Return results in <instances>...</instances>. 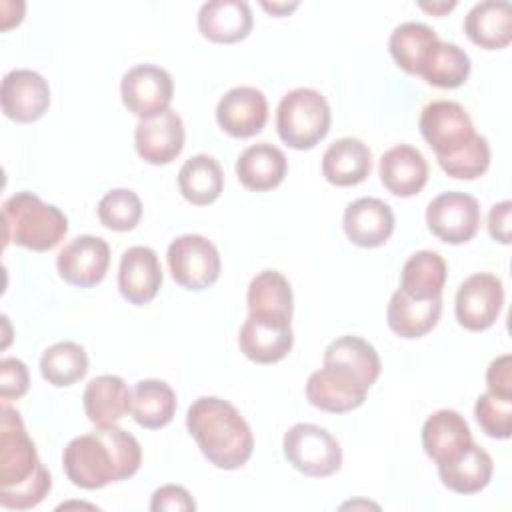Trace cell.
Here are the masks:
<instances>
[{
  "mask_svg": "<svg viewBox=\"0 0 512 512\" xmlns=\"http://www.w3.org/2000/svg\"><path fill=\"white\" fill-rule=\"evenodd\" d=\"M474 416L482 432L496 440H508L512 434V398L492 392L480 394L474 404Z\"/></svg>",
  "mask_w": 512,
  "mask_h": 512,
  "instance_id": "74e56055",
  "label": "cell"
},
{
  "mask_svg": "<svg viewBox=\"0 0 512 512\" xmlns=\"http://www.w3.org/2000/svg\"><path fill=\"white\" fill-rule=\"evenodd\" d=\"M142 218V200L130 188H114L98 202V220L114 232H128L136 228Z\"/></svg>",
  "mask_w": 512,
  "mask_h": 512,
  "instance_id": "8d00e7d4",
  "label": "cell"
},
{
  "mask_svg": "<svg viewBox=\"0 0 512 512\" xmlns=\"http://www.w3.org/2000/svg\"><path fill=\"white\" fill-rule=\"evenodd\" d=\"M440 314H442V296L418 300L398 288L390 296V302L386 308V322L396 336L414 340L428 334L438 324Z\"/></svg>",
  "mask_w": 512,
  "mask_h": 512,
  "instance_id": "d4e9b609",
  "label": "cell"
},
{
  "mask_svg": "<svg viewBox=\"0 0 512 512\" xmlns=\"http://www.w3.org/2000/svg\"><path fill=\"white\" fill-rule=\"evenodd\" d=\"M502 304V280L490 272H476L468 276L456 292V320L470 332L488 330L498 320Z\"/></svg>",
  "mask_w": 512,
  "mask_h": 512,
  "instance_id": "7c38bea8",
  "label": "cell"
},
{
  "mask_svg": "<svg viewBox=\"0 0 512 512\" xmlns=\"http://www.w3.org/2000/svg\"><path fill=\"white\" fill-rule=\"evenodd\" d=\"M82 406L94 426L116 424L130 412L132 392L120 376L102 374L86 384Z\"/></svg>",
  "mask_w": 512,
  "mask_h": 512,
  "instance_id": "484cf974",
  "label": "cell"
},
{
  "mask_svg": "<svg viewBox=\"0 0 512 512\" xmlns=\"http://www.w3.org/2000/svg\"><path fill=\"white\" fill-rule=\"evenodd\" d=\"M436 40H438V36L428 24L404 22L392 30L388 48H390L394 62L404 72L418 76L422 60Z\"/></svg>",
  "mask_w": 512,
  "mask_h": 512,
  "instance_id": "d590c367",
  "label": "cell"
},
{
  "mask_svg": "<svg viewBox=\"0 0 512 512\" xmlns=\"http://www.w3.org/2000/svg\"><path fill=\"white\" fill-rule=\"evenodd\" d=\"M380 180L400 198L416 196L428 182V162L412 144H396L380 156Z\"/></svg>",
  "mask_w": 512,
  "mask_h": 512,
  "instance_id": "ffe728a7",
  "label": "cell"
},
{
  "mask_svg": "<svg viewBox=\"0 0 512 512\" xmlns=\"http://www.w3.org/2000/svg\"><path fill=\"white\" fill-rule=\"evenodd\" d=\"M472 442V432L464 416L456 410H436L422 426V448L436 464L454 460Z\"/></svg>",
  "mask_w": 512,
  "mask_h": 512,
  "instance_id": "44dd1931",
  "label": "cell"
},
{
  "mask_svg": "<svg viewBox=\"0 0 512 512\" xmlns=\"http://www.w3.org/2000/svg\"><path fill=\"white\" fill-rule=\"evenodd\" d=\"M372 172L370 148L352 136L334 140L322 156V176L334 186H356Z\"/></svg>",
  "mask_w": 512,
  "mask_h": 512,
  "instance_id": "cb8c5ba5",
  "label": "cell"
},
{
  "mask_svg": "<svg viewBox=\"0 0 512 512\" xmlns=\"http://www.w3.org/2000/svg\"><path fill=\"white\" fill-rule=\"evenodd\" d=\"M166 260L174 282L186 290H206L220 276L218 248L200 234H182L166 250Z\"/></svg>",
  "mask_w": 512,
  "mask_h": 512,
  "instance_id": "ba28073f",
  "label": "cell"
},
{
  "mask_svg": "<svg viewBox=\"0 0 512 512\" xmlns=\"http://www.w3.org/2000/svg\"><path fill=\"white\" fill-rule=\"evenodd\" d=\"M184 124L172 110H164L154 118L140 120L134 128V146L138 156L154 166L170 164L184 148Z\"/></svg>",
  "mask_w": 512,
  "mask_h": 512,
  "instance_id": "e0dca14e",
  "label": "cell"
},
{
  "mask_svg": "<svg viewBox=\"0 0 512 512\" xmlns=\"http://www.w3.org/2000/svg\"><path fill=\"white\" fill-rule=\"evenodd\" d=\"M2 214L4 240L34 252H48L56 248L68 232L66 214L28 190L6 198Z\"/></svg>",
  "mask_w": 512,
  "mask_h": 512,
  "instance_id": "277c9868",
  "label": "cell"
},
{
  "mask_svg": "<svg viewBox=\"0 0 512 512\" xmlns=\"http://www.w3.org/2000/svg\"><path fill=\"white\" fill-rule=\"evenodd\" d=\"M418 6H420L422 10H426V12H430V14L442 16V14L450 12L452 8H456V0H450V2H446V0H434V2H424V0H420Z\"/></svg>",
  "mask_w": 512,
  "mask_h": 512,
  "instance_id": "ee69618b",
  "label": "cell"
},
{
  "mask_svg": "<svg viewBox=\"0 0 512 512\" xmlns=\"http://www.w3.org/2000/svg\"><path fill=\"white\" fill-rule=\"evenodd\" d=\"M252 10L242 0H210L198 10V30L216 44H234L252 30Z\"/></svg>",
  "mask_w": 512,
  "mask_h": 512,
  "instance_id": "7402d4cb",
  "label": "cell"
},
{
  "mask_svg": "<svg viewBox=\"0 0 512 512\" xmlns=\"http://www.w3.org/2000/svg\"><path fill=\"white\" fill-rule=\"evenodd\" d=\"M292 320L248 314L244 320L238 346L240 352L256 364H276L292 350Z\"/></svg>",
  "mask_w": 512,
  "mask_h": 512,
  "instance_id": "9a60e30c",
  "label": "cell"
},
{
  "mask_svg": "<svg viewBox=\"0 0 512 512\" xmlns=\"http://www.w3.org/2000/svg\"><path fill=\"white\" fill-rule=\"evenodd\" d=\"M488 392L504 398H512V356H496L486 370Z\"/></svg>",
  "mask_w": 512,
  "mask_h": 512,
  "instance_id": "b9f144b4",
  "label": "cell"
},
{
  "mask_svg": "<svg viewBox=\"0 0 512 512\" xmlns=\"http://www.w3.org/2000/svg\"><path fill=\"white\" fill-rule=\"evenodd\" d=\"M2 112L6 118L28 124L42 118L50 106L48 80L36 70L16 68L2 78Z\"/></svg>",
  "mask_w": 512,
  "mask_h": 512,
  "instance_id": "5bb4252c",
  "label": "cell"
},
{
  "mask_svg": "<svg viewBox=\"0 0 512 512\" xmlns=\"http://www.w3.org/2000/svg\"><path fill=\"white\" fill-rule=\"evenodd\" d=\"M248 314L256 316H272L292 320V288L288 278L278 270H262L258 272L248 286L246 292Z\"/></svg>",
  "mask_w": 512,
  "mask_h": 512,
  "instance_id": "f546056e",
  "label": "cell"
},
{
  "mask_svg": "<svg viewBox=\"0 0 512 512\" xmlns=\"http://www.w3.org/2000/svg\"><path fill=\"white\" fill-rule=\"evenodd\" d=\"M162 286V266L158 254L150 246L128 248L118 266V290L122 298L134 306H144L158 294Z\"/></svg>",
  "mask_w": 512,
  "mask_h": 512,
  "instance_id": "ac0fdd59",
  "label": "cell"
},
{
  "mask_svg": "<svg viewBox=\"0 0 512 512\" xmlns=\"http://www.w3.org/2000/svg\"><path fill=\"white\" fill-rule=\"evenodd\" d=\"M368 388L352 370L338 364H324V368L308 376L306 398L318 410L344 414L364 404Z\"/></svg>",
  "mask_w": 512,
  "mask_h": 512,
  "instance_id": "8fae6325",
  "label": "cell"
},
{
  "mask_svg": "<svg viewBox=\"0 0 512 512\" xmlns=\"http://www.w3.org/2000/svg\"><path fill=\"white\" fill-rule=\"evenodd\" d=\"M88 372V354L86 350L72 342L62 340L52 346H48L40 356V374L42 378L56 386H72L80 378H84Z\"/></svg>",
  "mask_w": 512,
  "mask_h": 512,
  "instance_id": "e575fe53",
  "label": "cell"
},
{
  "mask_svg": "<svg viewBox=\"0 0 512 512\" xmlns=\"http://www.w3.org/2000/svg\"><path fill=\"white\" fill-rule=\"evenodd\" d=\"M464 32L484 50H502L512 40V6L506 0L474 4L464 18Z\"/></svg>",
  "mask_w": 512,
  "mask_h": 512,
  "instance_id": "603a6c76",
  "label": "cell"
},
{
  "mask_svg": "<svg viewBox=\"0 0 512 512\" xmlns=\"http://www.w3.org/2000/svg\"><path fill=\"white\" fill-rule=\"evenodd\" d=\"M150 510L152 512H190L196 510V502L190 496V492L184 486L178 484H164L160 486L150 500Z\"/></svg>",
  "mask_w": 512,
  "mask_h": 512,
  "instance_id": "60d3db41",
  "label": "cell"
},
{
  "mask_svg": "<svg viewBox=\"0 0 512 512\" xmlns=\"http://www.w3.org/2000/svg\"><path fill=\"white\" fill-rule=\"evenodd\" d=\"M446 274V262L438 252L418 250L402 266L400 290L418 300L442 296Z\"/></svg>",
  "mask_w": 512,
  "mask_h": 512,
  "instance_id": "1f68e13d",
  "label": "cell"
},
{
  "mask_svg": "<svg viewBox=\"0 0 512 512\" xmlns=\"http://www.w3.org/2000/svg\"><path fill=\"white\" fill-rule=\"evenodd\" d=\"M186 428L204 458L220 470H238L252 456V430L238 408L224 398H196L188 406Z\"/></svg>",
  "mask_w": 512,
  "mask_h": 512,
  "instance_id": "3957f363",
  "label": "cell"
},
{
  "mask_svg": "<svg viewBox=\"0 0 512 512\" xmlns=\"http://www.w3.org/2000/svg\"><path fill=\"white\" fill-rule=\"evenodd\" d=\"M110 266V246L104 238L82 234L70 240L56 256V268L64 282L78 288L100 284Z\"/></svg>",
  "mask_w": 512,
  "mask_h": 512,
  "instance_id": "4fadbf2b",
  "label": "cell"
},
{
  "mask_svg": "<svg viewBox=\"0 0 512 512\" xmlns=\"http://www.w3.org/2000/svg\"><path fill=\"white\" fill-rule=\"evenodd\" d=\"M28 368L18 358H2L0 362V398L8 402L12 398H20L28 392Z\"/></svg>",
  "mask_w": 512,
  "mask_h": 512,
  "instance_id": "ab89813d",
  "label": "cell"
},
{
  "mask_svg": "<svg viewBox=\"0 0 512 512\" xmlns=\"http://www.w3.org/2000/svg\"><path fill=\"white\" fill-rule=\"evenodd\" d=\"M180 194L194 206H208L218 200L224 188V172L216 158L196 154L178 172Z\"/></svg>",
  "mask_w": 512,
  "mask_h": 512,
  "instance_id": "4dcf8cb0",
  "label": "cell"
},
{
  "mask_svg": "<svg viewBox=\"0 0 512 512\" xmlns=\"http://www.w3.org/2000/svg\"><path fill=\"white\" fill-rule=\"evenodd\" d=\"M174 82L168 70L156 64H136L128 68L120 82V96L128 112L140 120L154 118L170 108Z\"/></svg>",
  "mask_w": 512,
  "mask_h": 512,
  "instance_id": "9c48e42d",
  "label": "cell"
},
{
  "mask_svg": "<svg viewBox=\"0 0 512 512\" xmlns=\"http://www.w3.org/2000/svg\"><path fill=\"white\" fill-rule=\"evenodd\" d=\"M50 488V472L40 462L20 414L2 402L0 504L8 510H28L38 506Z\"/></svg>",
  "mask_w": 512,
  "mask_h": 512,
  "instance_id": "7a4b0ae2",
  "label": "cell"
},
{
  "mask_svg": "<svg viewBox=\"0 0 512 512\" xmlns=\"http://www.w3.org/2000/svg\"><path fill=\"white\" fill-rule=\"evenodd\" d=\"M480 204L466 192H442L426 208L430 232L446 244H464L480 228Z\"/></svg>",
  "mask_w": 512,
  "mask_h": 512,
  "instance_id": "30bf717a",
  "label": "cell"
},
{
  "mask_svg": "<svg viewBox=\"0 0 512 512\" xmlns=\"http://www.w3.org/2000/svg\"><path fill=\"white\" fill-rule=\"evenodd\" d=\"M342 226L352 244L360 248H378L386 244L394 232V212L384 200L364 196L346 206Z\"/></svg>",
  "mask_w": 512,
  "mask_h": 512,
  "instance_id": "d6986e66",
  "label": "cell"
},
{
  "mask_svg": "<svg viewBox=\"0 0 512 512\" xmlns=\"http://www.w3.org/2000/svg\"><path fill=\"white\" fill-rule=\"evenodd\" d=\"M324 364H338L352 370L368 386H372L380 376V356L376 348L360 336H340L332 340L324 350Z\"/></svg>",
  "mask_w": 512,
  "mask_h": 512,
  "instance_id": "836d02e7",
  "label": "cell"
},
{
  "mask_svg": "<svg viewBox=\"0 0 512 512\" xmlns=\"http://www.w3.org/2000/svg\"><path fill=\"white\" fill-rule=\"evenodd\" d=\"M330 122V106L314 88L290 90L276 108V132L294 150L314 148L328 134Z\"/></svg>",
  "mask_w": 512,
  "mask_h": 512,
  "instance_id": "5b68a950",
  "label": "cell"
},
{
  "mask_svg": "<svg viewBox=\"0 0 512 512\" xmlns=\"http://www.w3.org/2000/svg\"><path fill=\"white\" fill-rule=\"evenodd\" d=\"M492 472V456L474 442H470V446L454 460L438 464V476L442 484L456 494H476L484 490L492 480Z\"/></svg>",
  "mask_w": 512,
  "mask_h": 512,
  "instance_id": "83f0119b",
  "label": "cell"
},
{
  "mask_svg": "<svg viewBox=\"0 0 512 512\" xmlns=\"http://www.w3.org/2000/svg\"><path fill=\"white\" fill-rule=\"evenodd\" d=\"M288 170L284 152L270 144L258 142L242 150L236 160V176L240 184L254 192H266L276 188Z\"/></svg>",
  "mask_w": 512,
  "mask_h": 512,
  "instance_id": "4316f807",
  "label": "cell"
},
{
  "mask_svg": "<svg viewBox=\"0 0 512 512\" xmlns=\"http://www.w3.org/2000/svg\"><path fill=\"white\" fill-rule=\"evenodd\" d=\"M260 6L274 16H288L292 10L298 8V2H260Z\"/></svg>",
  "mask_w": 512,
  "mask_h": 512,
  "instance_id": "f6af8a7d",
  "label": "cell"
},
{
  "mask_svg": "<svg viewBox=\"0 0 512 512\" xmlns=\"http://www.w3.org/2000/svg\"><path fill=\"white\" fill-rule=\"evenodd\" d=\"M286 460L302 474L328 478L342 466V448L338 440L322 426L298 422L282 440Z\"/></svg>",
  "mask_w": 512,
  "mask_h": 512,
  "instance_id": "8992f818",
  "label": "cell"
},
{
  "mask_svg": "<svg viewBox=\"0 0 512 512\" xmlns=\"http://www.w3.org/2000/svg\"><path fill=\"white\" fill-rule=\"evenodd\" d=\"M130 414L146 430L164 428L176 414V392L164 380H140L132 390Z\"/></svg>",
  "mask_w": 512,
  "mask_h": 512,
  "instance_id": "f1b7e54d",
  "label": "cell"
},
{
  "mask_svg": "<svg viewBox=\"0 0 512 512\" xmlns=\"http://www.w3.org/2000/svg\"><path fill=\"white\" fill-rule=\"evenodd\" d=\"M470 68V58L458 44L436 40L426 52L418 76L436 88H458L468 80Z\"/></svg>",
  "mask_w": 512,
  "mask_h": 512,
  "instance_id": "d6a6232c",
  "label": "cell"
},
{
  "mask_svg": "<svg viewBox=\"0 0 512 512\" xmlns=\"http://www.w3.org/2000/svg\"><path fill=\"white\" fill-rule=\"evenodd\" d=\"M142 464L138 440L116 424L96 426L72 438L62 452L66 478L84 490H98L132 478Z\"/></svg>",
  "mask_w": 512,
  "mask_h": 512,
  "instance_id": "6da1fadb",
  "label": "cell"
},
{
  "mask_svg": "<svg viewBox=\"0 0 512 512\" xmlns=\"http://www.w3.org/2000/svg\"><path fill=\"white\" fill-rule=\"evenodd\" d=\"M418 128L438 162L462 152L478 134L464 106L454 100H434L426 104Z\"/></svg>",
  "mask_w": 512,
  "mask_h": 512,
  "instance_id": "52a82bcc",
  "label": "cell"
},
{
  "mask_svg": "<svg viewBox=\"0 0 512 512\" xmlns=\"http://www.w3.org/2000/svg\"><path fill=\"white\" fill-rule=\"evenodd\" d=\"M266 120V96L254 86H234L218 100L216 122L234 138H250L262 132Z\"/></svg>",
  "mask_w": 512,
  "mask_h": 512,
  "instance_id": "2e32d148",
  "label": "cell"
},
{
  "mask_svg": "<svg viewBox=\"0 0 512 512\" xmlns=\"http://www.w3.org/2000/svg\"><path fill=\"white\" fill-rule=\"evenodd\" d=\"M440 168L458 180L480 178L490 166V144L482 134H476L474 140L456 156L440 160Z\"/></svg>",
  "mask_w": 512,
  "mask_h": 512,
  "instance_id": "f35d334b",
  "label": "cell"
},
{
  "mask_svg": "<svg viewBox=\"0 0 512 512\" xmlns=\"http://www.w3.org/2000/svg\"><path fill=\"white\" fill-rule=\"evenodd\" d=\"M510 216H512L510 200H502L494 204L488 212V232L500 244H510Z\"/></svg>",
  "mask_w": 512,
  "mask_h": 512,
  "instance_id": "7bdbcfd3",
  "label": "cell"
}]
</instances>
